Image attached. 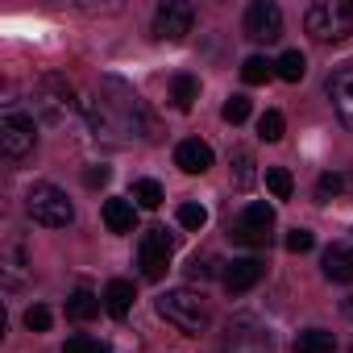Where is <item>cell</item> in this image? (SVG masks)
Wrapping results in <instances>:
<instances>
[{"label": "cell", "instance_id": "cell-1", "mask_svg": "<svg viewBox=\"0 0 353 353\" xmlns=\"http://www.w3.org/2000/svg\"><path fill=\"white\" fill-rule=\"evenodd\" d=\"M158 316L188 336H200L208 328V299L192 287H170L166 295H158Z\"/></svg>", "mask_w": 353, "mask_h": 353}, {"label": "cell", "instance_id": "cell-2", "mask_svg": "<svg viewBox=\"0 0 353 353\" xmlns=\"http://www.w3.org/2000/svg\"><path fill=\"white\" fill-rule=\"evenodd\" d=\"M26 212H30V221L42 225V229H67V225L75 221V204H71L67 192L54 188V183H34V188L26 192Z\"/></svg>", "mask_w": 353, "mask_h": 353}, {"label": "cell", "instance_id": "cell-3", "mask_svg": "<svg viewBox=\"0 0 353 353\" xmlns=\"http://www.w3.org/2000/svg\"><path fill=\"white\" fill-rule=\"evenodd\" d=\"M303 26H307V34L316 42H341V38H349V30H353V0H320V5L307 9Z\"/></svg>", "mask_w": 353, "mask_h": 353}, {"label": "cell", "instance_id": "cell-4", "mask_svg": "<svg viewBox=\"0 0 353 353\" xmlns=\"http://www.w3.org/2000/svg\"><path fill=\"white\" fill-rule=\"evenodd\" d=\"M34 112L46 125H63L75 112V88L63 75H42L38 88H34Z\"/></svg>", "mask_w": 353, "mask_h": 353}, {"label": "cell", "instance_id": "cell-5", "mask_svg": "<svg viewBox=\"0 0 353 353\" xmlns=\"http://www.w3.org/2000/svg\"><path fill=\"white\" fill-rule=\"evenodd\" d=\"M270 229H274V208L258 200V204H245L241 208V216L233 221L229 237L241 241V245H250V250H266L270 245Z\"/></svg>", "mask_w": 353, "mask_h": 353}, {"label": "cell", "instance_id": "cell-6", "mask_svg": "<svg viewBox=\"0 0 353 353\" xmlns=\"http://www.w3.org/2000/svg\"><path fill=\"white\" fill-rule=\"evenodd\" d=\"M221 353H270V332L258 316H233L225 324Z\"/></svg>", "mask_w": 353, "mask_h": 353}, {"label": "cell", "instance_id": "cell-7", "mask_svg": "<svg viewBox=\"0 0 353 353\" xmlns=\"http://www.w3.org/2000/svg\"><path fill=\"white\" fill-rule=\"evenodd\" d=\"M170 254H174V237L166 229H150L137 245V266H141V279L158 283L166 270H170Z\"/></svg>", "mask_w": 353, "mask_h": 353}, {"label": "cell", "instance_id": "cell-8", "mask_svg": "<svg viewBox=\"0 0 353 353\" xmlns=\"http://www.w3.org/2000/svg\"><path fill=\"white\" fill-rule=\"evenodd\" d=\"M192 26H196V9L188 0H166L154 13V38L158 42H183L192 34Z\"/></svg>", "mask_w": 353, "mask_h": 353}, {"label": "cell", "instance_id": "cell-9", "mask_svg": "<svg viewBox=\"0 0 353 353\" xmlns=\"http://www.w3.org/2000/svg\"><path fill=\"white\" fill-rule=\"evenodd\" d=\"M38 141V129H34V117L26 112H5L0 117V150L9 158H26Z\"/></svg>", "mask_w": 353, "mask_h": 353}, {"label": "cell", "instance_id": "cell-10", "mask_svg": "<svg viewBox=\"0 0 353 353\" xmlns=\"http://www.w3.org/2000/svg\"><path fill=\"white\" fill-rule=\"evenodd\" d=\"M245 38L254 42H279L283 38V9L270 0H254L245 9Z\"/></svg>", "mask_w": 353, "mask_h": 353}, {"label": "cell", "instance_id": "cell-11", "mask_svg": "<svg viewBox=\"0 0 353 353\" xmlns=\"http://www.w3.org/2000/svg\"><path fill=\"white\" fill-rule=\"evenodd\" d=\"M262 274H266V266H262V258H233V262H225V291L229 295H245V291H254L258 283H262Z\"/></svg>", "mask_w": 353, "mask_h": 353}, {"label": "cell", "instance_id": "cell-12", "mask_svg": "<svg viewBox=\"0 0 353 353\" xmlns=\"http://www.w3.org/2000/svg\"><path fill=\"white\" fill-rule=\"evenodd\" d=\"M328 100H332L341 125L353 133V63H345V67H336L328 75Z\"/></svg>", "mask_w": 353, "mask_h": 353}, {"label": "cell", "instance_id": "cell-13", "mask_svg": "<svg viewBox=\"0 0 353 353\" xmlns=\"http://www.w3.org/2000/svg\"><path fill=\"white\" fill-rule=\"evenodd\" d=\"M174 166H179L183 174H204L212 166V145L200 141V137H188L174 145Z\"/></svg>", "mask_w": 353, "mask_h": 353}, {"label": "cell", "instance_id": "cell-14", "mask_svg": "<svg viewBox=\"0 0 353 353\" xmlns=\"http://www.w3.org/2000/svg\"><path fill=\"white\" fill-rule=\"evenodd\" d=\"M324 279L328 283H353V245L336 241L324 250Z\"/></svg>", "mask_w": 353, "mask_h": 353}, {"label": "cell", "instance_id": "cell-15", "mask_svg": "<svg viewBox=\"0 0 353 353\" xmlns=\"http://www.w3.org/2000/svg\"><path fill=\"white\" fill-rule=\"evenodd\" d=\"M100 216H104V229L108 233H133V225H137V208H133V200H104V208H100Z\"/></svg>", "mask_w": 353, "mask_h": 353}, {"label": "cell", "instance_id": "cell-16", "mask_svg": "<svg viewBox=\"0 0 353 353\" xmlns=\"http://www.w3.org/2000/svg\"><path fill=\"white\" fill-rule=\"evenodd\" d=\"M133 283L129 279H112L108 287H104V307H108V316H117V320H125L129 316V307H133Z\"/></svg>", "mask_w": 353, "mask_h": 353}, {"label": "cell", "instance_id": "cell-17", "mask_svg": "<svg viewBox=\"0 0 353 353\" xmlns=\"http://www.w3.org/2000/svg\"><path fill=\"white\" fill-rule=\"evenodd\" d=\"M229 170H233V188H237V192L254 188V179H258V170H254V154H250L245 145H237V150L229 154Z\"/></svg>", "mask_w": 353, "mask_h": 353}, {"label": "cell", "instance_id": "cell-18", "mask_svg": "<svg viewBox=\"0 0 353 353\" xmlns=\"http://www.w3.org/2000/svg\"><path fill=\"white\" fill-rule=\"evenodd\" d=\"M170 100H174V108H179V112L196 108V100H200V79H196V75H174V79H170Z\"/></svg>", "mask_w": 353, "mask_h": 353}, {"label": "cell", "instance_id": "cell-19", "mask_svg": "<svg viewBox=\"0 0 353 353\" xmlns=\"http://www.w3.org/2000/svg\"><path fill=\"white\" fill-rule=\"evenodd\" d=\"M295 353H336V336L324 328H307V332H299Z\"/></svg>", "mask_w": 353, "mask_h": 353}, {"label": "cell", "instance_id": "cell-20", "mask_svg": "<svg viewBox=\"0 0 353 353\" xmlns=\"http://www.w3.org/2000/svg\"><path fill=\"white\" fill-rule=\"evenodd\" d=\"M274 75H279V79H287V83H299V79L307 75V59H303L299 50H283V54H279V63H274Z\"/></svg>", "mask_w": 353, "mask_h": 353}, {"label": "cell", "instance_id": "cell-21", "mask_svg": "<svg viewBox=\"0 0 353 353\" xmlns=\"http://www.w3.org/2000/svg\"><path fill=\"white\" fill-rule=\"evenodd\" d=\"M26 250L17 245V241H9V250H5V283L9 287H21L26 283Z\"/></svg>", "mask_w": 353, "mask_h": 353}, {"label": "cell", "instance_id": "cell-22", "mask_svg": "<svg viewBox=\"0 0 353 353\" xmlns=\"http://www.w3.org/2000/svg\"><path fill=\"white\" fill-rule=\"evenodd\" d=\"M96 312H100V299H96L92 291H75V295L67 299V320H75V324L92 320Z\"/></svg>", "mask_w": 353, "mask_h": 353}, {"label": "cell", "instance_id": "cell-23", "mask_svg": "<svg viewBox=\"0 0 353 353\" xmlns=\"http://www.w3.org/2000/svg\"><path fill=\"white\" fill-rule=\"evenodd\" d=\"M266 192H270L274 200H291V196H295V179H291L287 166H270V170H266Z\"/></svg>", "mask_w": 353, "mask_h": 353}, {"label": "cell", "instance_id": "cell-24", "mask_svg": "<svg viewBox=\"0 0 353 353\" xmlns=\"http://www.w3.org/2000/svg\"><path fill=\"white\" fill-rule=\"evenodd\" d=\"M274 75V63H266L262 54H250L245 63H241V79L250 83V88H258V83H266Z\"/></svg>", "mask_w": 353, "mask_h": 353}, {"label": "cell", "instance_id": "cell-25", "mask_svg": "<svg viewBox=\"0 0 353 353\" xmlns=\"http://www.w3.org/2000/svg\"><path fill=\"white\" fill-rule=\"evenodd\" d=\"M133 200H137L141 208H162L166 192H162V183H158V179H137V183H133Z\"/></svg>", "mask_w": 353, "mask_h": 353}, {"label": "cell", "instance_id": "cell-26", "mask_svg": "<svg viewBox=\"0 0 353 353\" xmlns=\"http://www.w3.org/2000/svg\"><path fill=\"white\" fill-rule=\"evenodd\" d=\"M283 133H287L283 112H279V108H266L262 121H258V137H262V141H283Z\"/></svg>", "mask_w": 353, "mask_h": 353}, {"label": "cell", "instance_id": "cell-27", "mask_svg": "<svg viewBox=\"0 0 353 353\" xmlns=\"http://www.w3.org/2000/svg\"><path fill=\"white\" fill-rule=\"evenodd\" d=\"M188 274H192V279H212V274H221V279H225V270H221V258H216V254H196V258H192V266H188Z\"/></svg>", "mask_w": 353, "mask_h": 353}, {"label": "cell", "instance_id": "cell-28", "mask_svg": "<svg viewBox=\"0 0 353 353\" xmlns=\"http://www.w3.org/2000/svg\"><path fill=\"white\" fill-rule=\"evenodd\" d=\"M179 225L192 229V233H200L208 225V208L204 204H179Z\"/></svg>", "mask_w": 353, "mask_h": 353}, {"label": "cell", "instance_id": "cell-29", "mask_svg": "<svg viewBox=\"0 0 353 353\" xmlns=\"http://www.w3.org/2000/svg\"><path fill=\"white\" fill-rule=\"evenodd\" d=\"M250 108H254V104H250L245 96H229L225 108H221V117H225L229 125H241V121H250Z\"/></svg>", "mask_w": 353, "mask_h": 353}, {"label": "cell", "instance_id": "cell-30", "mask_svg": "<svg viewBox=\"0 0 353 353\" xmlns=\"http://www.w3.org/2000/svg\"><path fill=\"white\" fill-rule=\"evenodd\" d=\"M63 353H112V349L100 345V341H92V336H83V332H75V336H67Z\"/></svg>", "mask_w": 353, "mask_h": 353}, {"label": "cell", "instance_id": "cell-31", "mask_svg": "<svg viewBox=\"0 0 353 353\" xmlns=\"http://www.w3.org/2000/svg\"><path fill=\"white\" fill-rule=\"evenodd\" d=\"M341 188H345V179H341V174L324 170L320 179H316V200H332V196H341Z\"/></svg>", "mask_w": 353, "mask_h": 353}, {"label": "cell", "instance_id": "cell-32", "mask_svg": "<svg viewBox=\"0 0 353 353\" xmlns=\"http://www.w3.org/2000/svg\"><path fill=\"white\" fill-rule=\"evenodd\" d=\"M50 320H54V316H50V307H46V303H34V307L26 312V328H30V332H46V328H50Z\"/></svg>", "mask_w": 353, "mask_h": 353}, {"label": "cell", "instance_id": "cell-33", "mask_svg": "<svg viewBox=\"0 0 353 353\" xmlns=\"http://www.w3.org/2000/svg\"><path fill=\"white\" fill-rule=\"evenodd\" d=\"M283 245H287V250H291V254H307V250H312V245H316V237H312V233H307V229H291V233H287V241H283Z\"/></svg>", "mask_w": 353, "mask_h": 353}, {"label": "cell", "instance_id": "cell-34", "mask_svg": "<svg viewBox=\"0 0 353 353\" xmlns=\"http://www.w3.org/2000/svg\"><path fill=\"white\" fill-rule=\"evenodd\" d=\"M108 174H112L108 166H88V170H83V183H88V188H104Z\"/></svg>", "mask_w": 353, "mask_h": 353}, {"label": "cell", "instance_id": "cell-35", "mask_svg": "<svg viewBox=\"0 0 353 353\" xmlns=\"http://www.w3.org/2000/svg\"><path fill=\"white\" fill-rule=\"evenodd\" d=\"M345 312H349V320H353V299H349V303H345Z\"/></svg>", "mask_w": 353, "mask_h": 353}, {"label": "cell", "instance_id": "cell-36", "mask_svg": "<svg viewBox=\"0 0 353 353\" xmlns=\"http://www.w3.org/2000/svg\"><path fill=\"white\" fill-rule=\"evenodd\" d=\"M349 353H353V349H349Z\"/></svg>", "mask_w": 353, "mask_h": 353}]
</instances>
